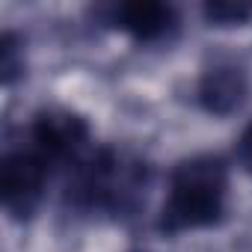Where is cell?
Returning <instances> with one entry per match:
<instances>
[{
  "instance_id": "3957f363",
  "label": "cell",
  "mask_w": 252,
  "mask_h": 252,
  "mask_svg": "<svg viewBox=\"0 0 252 252\" xmlns=\"http://www.w3.org/2000/svg\"><path fill=\"white\" fill-rule=\"evenodd\" d=\"M54 166L27 143L12 146L0 158V202L12 220H30L48 190Z\"/></svg>"
},
{
  "instance_id": "277c9868",
  "label": "cell",
  "mask_w": 252,
  "mask_h": 252,
  "mask_svg": "<svg viewBox=\"0 0 252 252\" xmlns=\"http://www.w3.org/2000/svg\"><path fill=\"white\" fill-rule=\"evenodd\" d=\"M54 169L65 166L68 172L89 155V125L80 113L65 107H45L30 119L27 140Z\"/></svg>"
},
{
  "instance_id": "9c48e42d",
  "label": "cell",
  "mask_w": 252,
  "mask_h": 252,
  "mask_svg": "<svg viewBox=\"0 0 252 252\" xmlns=\"http://www.w3.org/2000/svg\"><path fill=\"white\" fill-rule=\"evenodd\" d=\"M237 160H240V166L252 175V122L243 128V134H240V140H237Z\"/></svg>"
},
{
  "instance_id": "ba28073f",
  "label": "cell",
  "mask_w": 252,
  "mask_h": 252,
  "mask_svg": "<svg viewBox=\"0 0 252 252\" xmlns=\"http://www.w3.org/2000/svg\"><path fill=\"white\" fill-rule=\"evenodd\" d=\"M21 71H24V48L12 30H3L0 33V80H3V86H12Z\"/></svg>"
},
{
  "instance_id": "6da1fadb",
  "label": "cell",
  "mask_w": 252,
  "mask_h": 252,
  "mask_svg": "<svg viewBox=\"0 0 252 252\" xmlns=\"http://www.w3.org/2000/svg\"><path fill=\"white\" fill-rule=\"evenodd\" d=\"M149 163L125 149H95L71 172L65 199L83 214L125 217L134 214L146 196Z\"/></svg>"
},
{
  "instance_id": "7a4b0ae2",
  "label": "cell",
  "mask_w": 252,
  "mask_h": 252,
  "mask_svg": "<svg viewBox=\"0 0 252 252\" xmlns=\"http://www.w3.org/2000/svg\"><path fill=\"white\" fill-rule=\"evenodd\" d=\"M225 202H228L225 163L217 155L184 158L169 172V187H166L158 228L166 234L211 228L222 220Z\"/></svg>"
},
{
  "instance_id": "52a82bcc",
  "label": "cell",
  "mask_w": 252,
  "mask_h": 252,
  "mask_svg": "<svg viewBox=\"0 0 252 252\" xmlns=\"http://www.w3.org/2000/svg\"><path fill=\"white\" fill-rule=\"evenodd\" d=\"M202 12L217 27H240L252 18V3L249 0H208Z\"/></svg>"
},
{
  "instance_id": "5b68a950",
  "label": "cell",
  "mask_w": 252,
  "mask_h": 252,
  "mask_svg": "<svg viewBox=\"0 0 252 252\" xmlns=\"http://www.w3.org/2000/svg\"><path fill=\"white\" fill-rule=\"evenodd\" d=\"M107 24L140 45H152L175 33L178 15L169 3H160V0H125L107 9Z\"/></svg>"
},
{
  "instance_id": "8992f818",
  "label": "cell",
  "mask_w": 252,
  "mask_h": 252,
  "mask_svg": "<svg viewBox=\"0 0 252 252\" xmlns=\"http://www.w3.org/2000/svg\"><path fill=\"white\" fill-rule=\"evenodd\" d=\"M246 92H249V80L240 65L214 63L211 68L202 71L196 98H199L202 110H208L211 116H228L243 104Z\"/></svg>"
}]
</instances>
